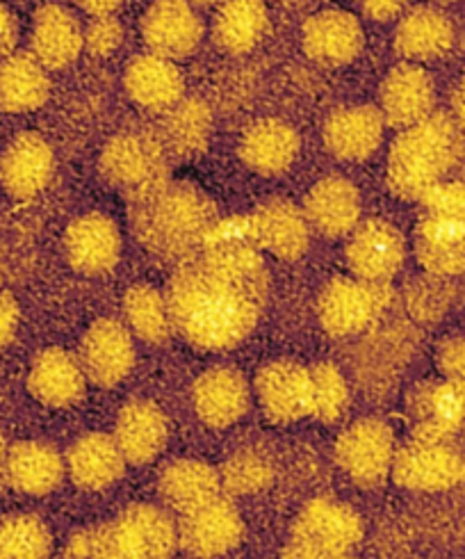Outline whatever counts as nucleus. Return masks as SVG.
Masks as SVG:
<instances>
[{"mask_svg": "<svg viewBox=\"0 0 465 559\" xmlns=\"http://www.w3.org/2000/svg\"><path fill=\"white\" fill-rule=\"evenodd\" d=\"M112 437L133 466L151 464L169 441V420L151 400H131L117 416Z\"/></svg>", "mask_w": 465, "mask_h": 559, "instance_id": "393cba45", "label": "nucleus"}, {"mask_svg": "<svg viewBox=\"0 0 465 559\" xmlns=\"http://www.w3.org/2000/svg\"><path fill=\"white\" fill-rule=\"evenodd\" d=\"M253 386L267 420L276 425H290L310 418L313 381H310L308 366L288 359L272 361L258 370Z\"/></svg>", "mask_w": 465, "mask_h": 559, "instance_id": "2eb2a0df", "label": "nucleus"}, {"mask_svg": "<svg viewBox=\"0 0 465 559\" xmlns=\"http://www.w3.org/2000/svg\"><path fill=\"white\" fill-rule=\"evenodd\" d=\"M299 148V133L288 121L261 119L245 131L240 140V158L255 174L281 176L295 165Z\"/></svg>", "mask_w": 465, "mask_h": 559, "instance_id": "c85d7f7f", "label": "nucleus"}, {"mask_svg": "<svg viewBox=\"0 0 465 559\" xmlns=\"http://www.w3.org/2000/svg\"><path fill=\"white\" fill-rule=\"evenodd\" d=\"M393 481L408 491H452L465 485V448L450 441L410 437L397 448Z\"/></svg>", "mask_w": 465, "mask_h": 559, "instance_id": "6e6552de", "label": "nucleus"}, {"mask_svg": "<svg viewBox=\"0 0 465 559\" xmlns=\"http://www.w3.org/2000/svg\"><path fill=\"white\" fill-rule=\"evenodd\" d=\"M452 110H454V119L465 131V81L456 87L454 96H452Z\"/></svg>", "mask_w": 465, "mask_h": 559, "instance_id": "de8ad7c7", "label": "nucleus"}, {"mask_svg": "<svg viewBox=\"0 0 465 559\" xmlns=\"http://www.w3.org/2000/svg\"><path fill=\"white\" fill-rule=\"evenodd\" d=\"M178 550L188 557H222L238 548L245 521L228 498L219 496L194 512L180 516Z\"/></svg>", "mask_w": 465, "mask_h": 559, "instance_id": "4468645a", "label": "nucleus"}, {"mask_svg": "<svg viewBox=\"0 0 465 559\" xmlns=\"http://www.w3.org/2000/svg\"><path fill=\"white\" fill-rule=\"evenodd\" d=\"M142 37L151 53L183 60L201 44L203 23L190 0H155L142 19Z\"/></svg>", "mask_w": 465, "mask_h": 559, "instance_id": "a211bd4d", "label": "nucleus"}, {"mask_svg": "<svg viewBox=\"0 0 465 559\" xmlns=\"http://www.w3.org/2000/svg\"><path fill=\"white\" fill-rule=\"evenodd\" d=\"M56 174V151L39 133H19L0 156V186L12 199L41 194Z\"/></svg>", "mask_w": 465, "mask_h": 559, "instance_id": "f3484780", "label": "nucleus"}, {"mask_svg": "<svg viewBox=\"0 0 465 559\" xmlns=\"http://www.w3.org/2000/svg\"><path fill=\"white\" fill-rule=\"evenodd\" d=\"M178 550V525L155 504H131L117 519L81 530L67 542L62 557L167 559Z\"/></svg>", "mask_w": 465, "mask_h": 559, "instance_id": "7ed1b4c3", "label": "nucleus"}, {"mask_svg": "<svg viewBox=\"0 0 465 559\" xmlns=\"http://www.w3.org/2000/svg\"><path fill=\"white\" fill-rule=\"evenodd\" d=\"M310 381H313V404H310V418L318 423H338L351 402L347 379L331 361L310 364Z\"/></svg>", "mask_w": 465, "mask_h": 559, "instance_id": "58836bf2", "label": "nucleus"}, {"mask_svg": "<svg viewBox=\"0 0 465 559\" xmlns=\"http://www.w3.org/2000/svg\"><path fill=\"white\" fill-rule=\"evenodd\" d=\"M123 318L133 336L148 345H167L176 334L167 295L151 284H135L126 290Z\"/></svg>", "mask_w": 465, "mask_h": 559, "instance_id": "f704fd0d", "label": "nucleus"}, {"mask_svg": "<svg viewBox=\"0 0 465 559\" xmlns=\"http://www.w3.org/2000/svg\"><path fill=\"white\" fill-rule=\"evenodd\" d=\"M98 171L126 199L169 179V156L160 140L142 133H121L100 151Z\"/></svg>", "mask_w": 465, "mask_h": 559, "instance_id": "0eeeda50", "label": "nucleus"}, {"mask_svg": "<svg viewBox=\"0 0 465 559\" xmlns=\"http://www.w3.org/2000/svg\"><path fill=\"white\" fill-rule=\"evenodd\" d=\"M67 475L62 452L46 441H19L8 450V487L23 496L53 493Z\"/></svg>", "mask_w": 465, "mask_h": 559, "instance_id": "cd10ccee", "label": "nucleus"}, {"mask_svg": "<svg viewBox=\"0 0 465 559\" xmlns=\"http://www.w3.org/2000/svg\"><path fill=\"white\" fill-rule=\"evenodd\" d=\"M454 44L450 19L433 8H416L408 12L395 31L397 53L413 62L443 58Z\"/></svg>", "mask_w": 465, "mask_h": 559, "instance_id": "72a5a7b5", "label": "nucleus"}, {"mask_svg": "<svg viewBox=\"0 0 465 559\" xmlns=\"http://www.w3.org/2000/svg\"><path fill=\"white\" fill-rule=\"evenodd\" d=\"M165 295L176 334L190 345L208 352L240 345L261 322L270 297V272L251 217L219 219L203 247L176 265Z\"/></svg>", "mask_w": 465, "mask_h": 559, "instance_id": "f257e3e1", "label": "nucleus"}, {"mask_svg": "<svg viewBox=\"0 0 465 559\" xmlns=\"http://www.w3.org/2000/svg\"><path fill=\"white\" fill-rule=\"evenodd\" d=\"M192 5H215V3H219V0H190Z\"/></svg>", "mask_w": 465, "mask_h": 559, "instance_id": "8fccbe9b", "label": "nucleus"}, {"mask_svg": "<svg viewBox=\"0 0 465 559\" xmlns=\"http://www.w3.org/2000/svg\"><path fill=\"white\" fill-rule=\"evenodd\" d=\"M306 56L324 67L354 62L363 50L366 35L360 21L343 10H324L303 23L301 33Z\"/></svg>", "mask_w": 465, "mask_h": 559, "instance_id": "4be33fe9", "label": "nucleus"}, {"mask_svg": "<svg viewBox=\"0 0 465 559\" xmlns=\"http://www.w3.org/2000/svg\"><path fill=\"white\" fill-rule=\"evenodd\" d=\"M406 259V242L397 226L385 219L358 222L349 234L345 261L351 276L368 284H391Z\"/></svg>", "mask_w": 465, "mask_h": 559, "instance_id": "f8f14e48", "label": "nucleus"}, {"mask_svg": "<svg viewBox=\"0 0 465 559\" xmlns=\"http://www.w3.org/2000/svg\"><path fill=\"white\" fill-rule=\"evenodd\" d=\"M258 247L278 261H299L310 247V228L303 209L288 199H270L251 215Z\"/></svg>", "mask_w": 465, "mask_h": 559, "instance_id": "6ab92c4d", "label": "nucleus"}, {"mask_svg": "<svg viewBox=\"0 0 465 559\" xmlns=\"http://www.w3.org/2000/svg\"><path fill=\"white\" fill-rule=\"evenodd\" d=\"M46 71L33 53H10L0 60V110L8 115L39 110L50 96Z\"/></svg>", "mask_w": 465, "mask_h": 559, "instance_id": "473e14b6", "label": "nucleus"}, {"mask_svg": "<svg viewBox=\"0 0 465 559\" xmlns=\"http://www.w3.org/2000/svg\"><path fill=\"white\" fill-rule=\"evenodd\" d=\"M366 537L363 519L354 507L335 498H315L303 504L293 523L283 557L341 559L351 557Z\"/></svg>", "mask_w": 465, "mask_h": 559, "instance_id": "423d86ee", "label": "nucleus"}, {"mask_svg": "<svg viewBox=\"0 0 465 559\" xmlns=\"http://www.w3.org/2000/svg\"><path fill=\"white\" fill-rule=\"evenodd\" d=\"M75 3L92 16H103L117 12L123 5V0H75Z\"/></svg>", "mask_w": 465, "mask_h": 559, "instance_id": "49530a36", "label": "nucleus"}, {"mask_svg": "<svg viewBox=\"0 0 465 559\" xmlns=\"http://www.w3.org/2000/svg\"><path fill=\"white\" fill-rule=\"evenodd\" d=\"M251 389L247 377L230 366H217L199 374L192 386L194 414L203 425L226 429L249 409Z\"/></svg>", "mask_w": 465, "mask_h": 559, "instance_id": "aec40b11", "label": "nucleus"}, {"mask_svg": "<svg viewBox=\"0 0 465 559\" xmlns=\"http://www.w3.org/2000/svg\"><path fill=\"white\" fill-rule=\"evenodd\" d=\"M64 257L78 274L100 276L112 272L121 259L117 222L103 213L75 217L64 231Z\"/></svg>", "mask_w": 465, "mask_h": 559, "instance_id": "dca6fc26", "label": "nucleus"}, {"mask_svg": "<svg viewBox=\"0 0 465 559\" xmlns=\"http://www.w3.org/2000/svg\"><path fill=\"white\" fill-rule=\"evenodd\" d=\"M53 552V535L35 514L0 519V559H44Z\"/></svg>", "mask_w": 465, "mask_h": 559, "instance_id": "4c0bfd02", "label": "nucleus"}, {"mask_svg": "<svg viewBox=\"0 0 465 559\" xmlns=\"http://www.w3.org/2000/svg\"><path fill=\"white\" fill-rule=\"evenodd\" d=\"M385 119L374 106H349L329 115L324 123V146L329 154L347 163H363L381 146Z\"/></svg>", "mask_w": 465, "mask_h": 559, "instance_id": "bb28decb", "label": "nucleus"}, {"mask_svg": "<svg viewBox=\"0 0 465 559\" xmlns=\"http://www.w3.org/2000/svg\"><path fill=\"white\" fill-rule=\"evenodd\" d=\"M31 53L50 71L64 69L78 60L85 48V31L62 5H41L33 21Z\"/></svg>", "mask_w": 465, "mask_h": 559, "instance_id": "c756f323", "label": "nucleus"}, {"mask_svg": "<svg viewBox=\"0 0 465 559\" xmlns=\"http://www.w3.org/2000/svg\"><path fill=\"white\" fill-rule=\"evenodd\" d=\"M381 115L393 129H408L433 112L436 90L418 64H397L388 71L379 92Z\"/></svg>", "mask_w": 465, "mask_h": 559, "instance_id": "b1692460", "label": "nucleus"}, {"mask_svg": "<svg viewBox=\"0 0 465 559\" xmlns=\"http://www.w3.org/2000/svg\"><path fill=\"white\" fill-rule=\"evenodd\" d=\"M358 188L345 176H324L303 197V215L315 234L338 240L349 236L360 222Z\"/></svg>", "mask_w": 465, "mask_h": 559, "instance_id": "412c9836", "label": "nucleus"}, {"mask_svg": "<svg viewBox=\"0 0 465 559\" xmlns=\"http://www.w3.org/2000/svg\"><path fill=\"white\" fill-rule=\"evenodd\" d=\"M436 364L445 377L465 379V332L441 343L436 352Z\"/></svg>", "mask_w": 465, "mask_h": 559, "instance_id": "79ce46f5", "label": "nucleus"}, {"mask_svg": "<svg viewBox=\"0 0 465 559\" xmlns=\"http://www.w3.org/2000/svg\"><path fill=\"white\" fill-rule=\"evenodd\" d=\"M19 39V23L14 12L0 0V60L14 53V46Z\"/></svg>", "mask_w": 465, "mask_h": 559, "instance_id": "c03bdc74", "label": "nucleus"}, {"mask_svg": "<svg viewBox=\"0 0 465 559\" xmlns=\"http://www.w3.org/2000/svg\"><path fill=\"white\" fill-rule=\"evenodd\" d=\"M123 39V25L112 16H96L85 31V48L94 58H110Z\"/></svg>", "mask_w": 465, "mask_h": 559, "instance_id": "a19ab883", "label": "nucleus"}, {"mask_svg": "<svg viewBox=\"0 0 465 559\" xmlns=\"http://www.w3.org/2000/svg\"><path fill=\"white\" fill-rule=\"evenodd\" d=\"M219 471L199 460H176L160 473L158 496L169 512L183 516L219 498Z\"/></svg>", "mask_w": 465, "mask_h": 559, "instance_id": "2f4dec72", "label": "nucleus"}, {"mask_svg": "<svg viewBox=\"0 0 465 559\" xmlns=\"http://www.w3.org/2000/svg\"><path fill=\"white\" fill-rule=\"evenodd\" d=\"M397 452L395 431L381 418L351 423L335 443V462L354 485L377 489L393 473Z\"/></svg>", "mask_w": 465, "mask_h": 559, "instance_id": "9b49d317", "label": "nucleus"}, {"mask_svg": "<svg viewBox=\"0 0 465 559\" xmlns=\"http://www.w3.org/2000/svg\"><path fill=\"white\" fill-rule=\"evenodd\" d=\"M391 284H368L356 276L329 282L318 299V318L333 338H349L366 332L391 304Z\"/></svg>", "mask_w": 465, "mask_h": 559, "instance_id": "9d476101", "label": "nucleus"}, {"mask_svg": "<svg viewBox=\"0 0 465 559\" xmlns=\"http://www.w3.org/2000/svg\"><path fill=\"white\" fill-rule=\"evenodd\" d=\"M272 464L263 454L245 450L233 454L230 460L219 468L222 491L228 496H251L261 493L272 485Z\"/></svg>", "mask_w": 465, "mask_h": 559, "instance_id": "ea45409f", "label": "nucleus"}, {"mask_svg": "<svg viewBox=\"0 0 465 559\" xmlns=\"http://www.w3.org/2000/svg\"><path fill=\"white\" fill-rule=\"evenodd\" d=\"M123 87L140 108L165 112L183 98L186 81L174 60L146 53L138 56L126 67Z\"/></svg>", "mask_w": 465, "mask_h": 559, "instance_id": "7c9ffc66", "label": "nucleus"}, {"mask_svg": "<svg viewBox=\"0 0 465 559\" xmlns=\"http://www.w3.org/2000/svg\"><path fill=\"white\" fill-rule=\"evenodd\" d=\"M87 384L90 381L78 354L62 347L39 352L28 370L31 395L50 409H67V406L81 402Z\"/></svg>", "mask_w": 465, "mask_h": 559, "instance_id": "5701e85b", "label": "nucleus"}, {"mask_svg": "<svg viewBox=\"0 0 465 559\" xmlns=\"http://www.w3.org/2000/svg\"><path fill=\"white\" fill-rule=\"evenodd\" d=\"M416 224V259L433 276L465 272V183L441 181L422 197Z\"/></svg>", "mask_w": 465, "mask_h": 559, "instance_id": "39448f33", "label": "nucleus"}, {"mask_svg": "<svg viewBox=\"0 0 465 559\" xmlns=\"http://www.w3.org/2000/svg\"><path fill=\"white\" fill-rule=\"evenodd\" d=\"M267 31L265 0H224L215 19V41L230 56L249 53Z\"/></svg>", "mask_w": 465, "mask_h": 559, "instance_id": "e433bc0d", "label": "nucleus"}, {"mask_svg": "<svg viewBox=\"0 0 465 559\" xmlns=\"http://www.w3.org/2000/svg\"><path fill=\"white\" fill-rule=\"evenodd\" d=\"M443 3H454V0H443Z\"/></svg>", "mask_w": 465, "mask_h": 559, "instance_id": "603ef678", "label": "nucleus"}, {"mask_svg": "<svg viewBox=\"0 0 465 559\" xmlns=\"http://www.w3.org/2000/svg\"><path fill=\"white\" fill-rule=\"evenodd\" d=\"M163 123V146L167 156L190 160L196 158L201 151L208 146L211 129H213V115L211 108L203 100L180 98L176 106L165 110Z\"/></svg>", "mask_w": 465, "mask_h": 559, "instance_id": "c9c22d12", "label": "nucleus"}, {"mask_svg": "<svg viewBox=\"0 0 465 559\" xmlns=\"http://www.w3.org/2000/svg\"><path fill=\"white\" fill-rule=\"evenodd\" d=\"M21 322V307L14 295L0 290V349H5L16 332Z\"/></svg>", "mask_w": 465, "mask_h": 559, "instance_id": "37998d69", "label": "nucleus"}, {"mask_svg": "<svg viewBox=\"0 0 465 559\" xmlns=\"http://www.w3.org/2000/svg\"><path fill=\"white\" fill-rule=\"evenodd\" d=\"M363 12L374 21H388L402 12L406 0H360Z\"/></svg>", "mask_w": 465, "mask_h": 559, "instance_id": "a18cd8bd", "label": "nucleus"}, {"mask_svg": "<svg viewBox=\"0 0 465 559\" xmlns=\"http://www.w3.org/2000/svg\"><path fill=\"white\" fill-rule=\"evenodd\" d=\"M219 222L215 201L201 188L171 176L128 197V226L135 240L163 263L178 265L203 247Z\"/></svg>", "mask_w": 465, "mask_h": 559, "instance_id": "f03ea898", "label": "nucleus"}, {"mask_svg": "<svg viewBox=\"0 0 465 559\" xmlns=\"http://www.w3.org/2000/svg\"><path fill=\"white\" fill-rule=\"evenodd\" d=\"M67 473L73 485L83 491H106L123 477L126 456L112 435L87 431L75 439L64 454Z\"/></svg>", "mask_w": 465, "mask_h": 559, "instance_id": "a878e982", "label": "nucleus"}, {"mask_svg": "<svg viewBox=\"0 0 465 559\" xmlns=\"http://www.w3.org/2000/svg\"><path fill=\"white\" fill-rule=\"evenodd\" d=\"M78 359L87 374V381L98 389H112L133 372L135 343L128 324L100 318L90 324L78 347Z\"/></svg>", "mask_w": 465, "mask_h": 559, "instance_id": "ddd939ff", "label": "nucleus"}, {"mask_svg": "<svg viewBox=\"0 0 465 559\" xmlns=\"http://www.w3.org/2000/svg\"><path fill=\"white\" fill-rule=\"evenodd\" d=\"M456 156V123L443 112H431L402 129L393 142L388 154V186L400 199L420 201L429 188L445 179Z\"/></svg>", "mask_w": 465, "mask_h": 559, "instance_id": "20e7f679", "label": "nucleus"}, {"mask_svg": "<svg viewBox=\"0 0 465 559\" xmlns=\"http://www.w3.org/2000/svg\"><path fill=\"white\" fill-rule=\"evenodd\" d=\"M0 282H3V265H0Z\"/></svg>", "mask_w": 465, "mask_h": 559, "instance_id": "3c124183", "label": "nucleus"}, {"mask_svg": "<svg viewBox=\"0 0 465 559\" xmlns=\"http://www.w3.org/2000/svg\"><path fill=\"white\" fill-rule=\"evenodd\" d=\"M8 450L10 445L5 441L3 429H0V493H3L8 487Z\"/></svg>", "mask_w": 465, "mask_h": 559, "instance_id": "09e8293b", "label": "nucleus"}, {"mask_svg": "<svg viewBox=\"0 0 465 559\" xmlns=\"http://www.w3.org/2000/svg\"><path fill=\"white\" fill-rule=\"evenodd\" d=\"M410 437L465 445V379L422 381L406 397Z\"/></svg>", "mask_w": 465, "mask_h": 559, "instance_id": "1a4fd4ad", "label": "nucleus"}]
</instances>
